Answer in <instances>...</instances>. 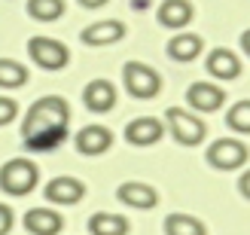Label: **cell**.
Segmentation results:
<instances>
[{"label":"cell","mask_w":250,"mask_h":235,"mask_svg":"<svg viewBox=\"0 0 250 235\" xmlns=\"http://www.w3.org/2000/svg\"><path fill=\"white\" fill-rule=\"evenodd\" d=\"M67 122H70L67 101L58 95H46L37 104H31L21 126V141L31 153H52L67 138Z\"/></svg>","instance_id":"cell-1"},{"label":"cell","mask_w":250,"mask_h":235,"mask_svg":"<svg viewBox=\"0 0 250 235\" xmlns=\"http://www.w3.org/2000/svg\"><path fill=\"white\" fill-rule=\"evenodd\" d=\"M37 177H40V171L31 159H9L0 168V190L19 199V195H28L37 187Z\"/></svg>","instance_id":"cell-2"},{"label":"cell","mask_w":250,"mask_h":235,"mask_svg":"<svg viewBox=\"0 0 250 235\" xmlns=\"http://www.w3.org/2000/svg\"><path fill=\"white\" fill-rule=\"evenodd\" d=\"M165 122H168V128L174 134V141L183 144V147H198L205 141V134H208V126L202 119H198L195 113H189V110H180V107H168V113H165Z\"/></svg>","instance_id":"cell-3"},{"label":"cell","mask_w":250,"mask_h":235,"mask_svg":"<svg viewBox=\"0 0 250 235\" xmlns=\"http://www.w3.org/2000/svg\"><path fill=\"white\" fill-rule=\"evenodd\" d=\"M122 80H125V89H128V95L141 98V101H146V98H156L159 89H162V77L144 64V61H128V64L122 67Z\"/></svg>","instance_id":"cell-4"},{"label":"cell","mask_w":250,"mask_h":235,"mask_svg":"<svg viewBox=\"0 0 250 235\" xmlns=\"http://www.w3.org/2000/svg\"><path fill=\"white\" fill-rule=\"evenodd\" d=\"M205 159H208V165H214L220 171H235L247 162V144L235 141V138H220L208 147Z\"/></svg>","instance_id":"cell-5"},{"label":"cell","mask_w":250,"mask_h":235,"mask_svg":"<svg viewBox=\"0 0 250 235\" xmlns=\"http://www.w3.org/2000/svg\"><path fill=\"white\" fill-rule=\"evenodd\" d=\"M28 52L43 70H61V67H67V61H70L67 46L61 40H52V37H31Z\"/></svg>","instance_id":"cell-6"},{"label":"cell","mask_w":250,"mask_h":235,"mask_svg":"<svg viewBox=\"0 0 250 235\" xmlns=\"http://www.w3.org/2000/svg\"><path fill=\"white\" fill-rule=\"evenodd\" d=\"M162 134H165V126L156 116H137L125 126V141L131 147H153L162 141Z\"/></svg>","instance_id":"cell-7"},{"label":"cell","mask_w":250,"mask_h":235,"mask_svg":"<svg viewBox=\"0 0 250 235\" xmlns=\"http://www.w3.org/2000/svg\"><path fill=\"white\" fill-rule=\"evenodd\" d=\"M116 199L128 208H137V211H149V208L159 205V195L149 183H141V180H128V183H119L116 190Z\"/></svg>","instance_id":"cell-8"},{"label":"cell","mask_w":250,"mask_h":235,"mask_svg":"<svg viewBox=\"0 0 250 235\" xmlns=\"http://www.w3.org/2000/svg\"><path fill=\"white\" fill-rule=\"evenodd\" d=\"M223 101H226V92H223L220 85H214V83H192L189 89H186V104L192 110L214 113V110H220Z\"/></svg>","instance_id":"cell-9"},{"label":"cell","mask_w":250,"mask_h":235,"mask_svg":"<svg viewBox=\"0 0 250 235\" xmlns=\"http://www.w3.org/2000/svg\"><path fill=\"white\" fill-rule=\"evenodd\" d=\"M110 144H113V131L104 126H85L77 134V150L83 156H101L110 150Z\"/></svg>","instance_id":"cell-10"},{"label":"cell","mask_w":250,"mask_h":235,"mask_svg":"<svg viewBox=\"0 0 250 235\" xmlns=\"http://www.w3.org/2000/svg\"><path fill=\"white\" fill-rule=\"evenodd\" d=\"M83 104L89 107L92 113H107V110H113V104H116V89H113V83H107V80H92V83L83 89Z\"/></svg>","instance_id":"cell-11"},{"label":"cell","mask_w":250,"mask_h":235,"mask_svg":"<svg viewBox=\"0 0 250 235\" xmlns=\"http://www.w3.org/2000/svg\"><path fill=\"white\" fill-rule=\"evenodd\" d=\"M61 226H64V217L52 208H31L24 214V229L31 235H58Z\"/></svg>","instance_id":"cell-12"},{"label":"cell","mask_w":250,"mask_h":235,"mask_svg":"<svg viewBox=\"0 0 250 235\" xmlns=\"http://www.w3.org/2000/svg\"><path fill=\"white\" fill-rule=\"evenodd\" d=\"M192 3L189 0H165V3L159 6V12H156V19H159V24L162 28H171V31H183L186 24L192 21Z\"/></svg>","instance_id":"cell-13"},{"label":"cell","mask_w":250,"mask_h":235,"mask_svg":"<svg viewBox=\"0 0 250 235\" xmlns=\"http://www.w3.org/2000/svg\"><path fill=\"white\" fill-rule=\"evenodd\" d=\"M125 37V24L119 19H107V21H95L83 31V43L85 46H110L119 43Z\"/></svg>","instance_id":"cell-14"},{"label":"cell","mask_w":250,"mask_h":235,"mask_svg":"<svg viewBox=\"0 0 250 235\" xmlns=\"http://www.w3.org/2000/svg\"><path fill=\"white\" fill-rule=\"evenodd\" d=\"M205 64H208V73L217 80H238L241 77V58L232 49H214Z\"/></svg>","instance_id":"cell-15"},{"label":"cell","mask_w":250,"mask_h":235,"mask_svg":"<svg viewBox=\"0 0 250 235\" xmlns=\"http://www.w3.org/2000/svg\"><path fill=\"white\" fill-rule=\"evenodd\" d=\"M83 195H85V187L77 177H55L46 187V202H55V205H77Z\"/></svg>","instance_id":"cell-16"},{"label":"cell","mask_w":250,"mask_h":235,"mask_svg":"<svg viewBox=\"0 0 250 235\" xmlns=\"http://www.w3.org/2000/svg\"><path fill=\"white\" fill-rule=\"evenodd\" d=\"M202 46H205V40L198 34L177 31V37H171V40H168V55L174 61H192V58L202 55Z\"/></svg>","instance_id":"cell-17"},{"label":"cell","mask_w":250,"mask_h":235,"mask_svg":"<svg viewBox=\"0 0 250 235\" xmlns=\"http://www.w3.org/2000/svg\"><path fill=\"white\" fill-rule=\"evenodd\" d=\"M89 232L92 235H128V220L122 214L98 211V214L89 217Z\"/></svg>","instance_id":"cell-18"},{"label":"cell","mask_w":250,"mask_h":235,"mask_svg":"<svg viewBox=\"0 0 250 235\" xmlns=\"http://www.w3.org/2000/svg\"><path fill=\"white\" fill-rule=\"evenodd\" d=\"M165 235H208V232H205V223L192 214H168Z\"/></svg>","instance_id":"cell-19"},{"label":"cell","mask_w":250,"mask_h":235,"mask_svg":"<svg viewBox=\"0 0 250 235\" xmlns=\"http://www.w3.org/2000/svg\"><path fill=\"white\" fill-rule=\"evenodd\" d=\"M28 83V67L12 58H0V89H21Z\"/></svg>","instance_id":"cell-20"},{"label":"cell","mask_w":250,"mask_h":235,"mask_svg":"<svg viewBox=\"0 0 250 235\" xmlns=\"http://www.w3.org/2000/svg\"><path fill=\"white\" fill-rule=\"evenodd\" d=\"M28 12L37 21H55L64 16V0H28Z\"/></svg>","instance_id":"cell-21"},{"label":"cell","mask_w":250,"mask_h":235,"mask_svg":"<svg viewBox=\"0 0 250 235\" xmlns=\"http://www.w3.org/2000/svg\"><path fill=\"white\" fill-rule=\"evenodd\" d=\"M226 122L229 128H235L238 134H247L250 131V101H238L229 113H226Z\"/></svg>","instance_id":"cell-22"},{"label":"cell","mask_w":250,"mask_h":235,"mask_svg":"<svg viewBox=\"0 0 250 235\" xmlns=\"http://www.w3.org/2000/svg\"><path fill=\"white\" fill-rule=\"evenodd\" d=\"M16 116H19V104L12 101V98L0 95V126H9Z\"/></svg>","instance_id":"cell-23"},{"label":"cell","mask_w":250,"mask_h":235,"mask_svg":"<svg viewBox=\"0 0 250 235\" xmlns=\"http://www.w3.org/2000/svg\"><path fill=\"white\" fill-rule=\"evenodd\" d=\"M12 220H16V214H12L9 205H0V235H6L12 229Z\"/></svg>","instance_id":"cell-24"},{"label":"cell","mask_w":250,"mask_h":235,"mask_svg":"<svg viewBox=\"0 0 250 235\" xmlns=\"http://www.w3.org/2000/svg\"><path fill=\"white\" fill-rule=\"evenodd\" d=\"M80 3H83L85 9H98V6H104L107 0H80Z\"/></svg>","instance_id":"cell-25"}]
</instances>
